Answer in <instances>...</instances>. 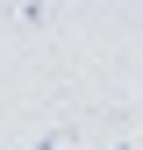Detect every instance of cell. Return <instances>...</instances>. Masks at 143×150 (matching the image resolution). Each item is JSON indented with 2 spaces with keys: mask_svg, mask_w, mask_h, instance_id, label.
Here are the masks:
<instances>
[{
  "mask_svg": "<svg viewBox=\"0 0 143 150\" xmlns=\"http://www.w3.org/2000/svg\"><path fill=\"white\" fill-rule=\"evenodd\" d=\"M64 143H72V129H50V136H36L29 150H64Z\"/></svg>",
  "mask_w": 143,
  "mask_h": 150,
  "instance_id": "6da1fadb",
  "label": "cell"
},
{
  "mask_svg": "<svg viewBox=\"0 0 143 150\" xmlns=\"http://www.w3.org/2000/svg\"><path fill=\"white\" fill-rule=\"evenodd\" d=\"M107 150H136V143H129V136H122V143H107Z\"/></svg>",
  "mask_w": 143,
  "mask_h": 150,
  "instance_id": "7a4b0ae2",
  "label": "cell"
}]
</instances>
